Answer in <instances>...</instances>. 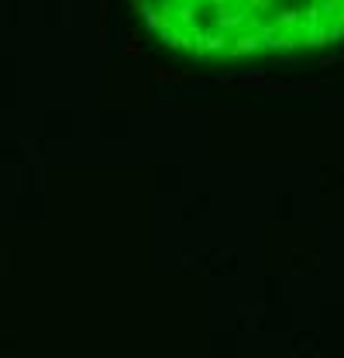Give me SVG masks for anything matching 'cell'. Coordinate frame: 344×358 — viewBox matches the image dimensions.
<instances>
[{"mask_svg":"<svg viewBox=\"0 0 344 358\" xmlns=\"http://www.w3.org/2000/svg\"><path fill=\"white\" fill-rule=\"evenodd\" d=\"M159 45L196 62L313 55L344 42V0H134Z\"/></svg>","mask_w":344,"mask_h":358,"instance_id":"obj_1","label":"cell"}]
</instances>
